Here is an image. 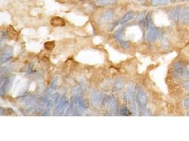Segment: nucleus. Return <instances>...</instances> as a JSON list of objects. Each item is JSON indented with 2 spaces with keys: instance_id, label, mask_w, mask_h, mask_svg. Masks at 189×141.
<instances>
[{
  "instance_id": "nucleus-1",
  "label": "nucleus",
  "mask_w": 189,
  "mask_h": 141,
  "mask_svg": "<svg viewBox=\"0 0 189 141\" xmlns=\"http://www.w3.org/2000/svg\"><path fill=\"white\" fill-rule=\"evenodd\" d=\"M136 99L140 111H143L147 104V95L142 88H140L137 91Z\"/></svg>"
},
{
  "instance_id": "nucleus-2",
  "label": "nucleus",
  "mask_w": 189,
  "mask_h": 141,
  "mask_svg": "<svg viewBox=\"0 0 189 141\" xmlns=\"http://www.w3.org/2000/svg\"><path fill=\"white\" fill-rule=\"evenodd\" d=\"M13 56V49L11 47H6L2 52L1 56V64L6 62Z\"/></svg>"
},
{
  "instance_id": "nucleus-3",
  "label": "nucleus",
  "mask_w": 189,
  "mask_h": 141,
  "mask_svg": "<svg viewBox=\"0 0 189 141\" xmlns=\"http://www.w3.org/2000/svg\"><path fill=\"white\" fill-rule=\"evenodd\" d=\"M182 11L181 6H177L176 7L174 8V9H172L170 11L169 16L170 19H172L173 21L175 23H178L180 20V16H181V13Z\"/></svg>"
},
{
  "instance_id": "nucleus-4",
  "label": "nucleus",
  "mask_w": 189,
  "mask_h": 141,
  "mask_svg": "<svg viewBox=\"0 0 189 141\" xmlns=\"http://www.w3.org/2000/svg\"><path fill=\"white\" fill-rule=\"evenodd\" d=\"M187 69L181 62H176L174 65V73L177 78H181V75L185 70Z\"/></svg>"
},
{
  "instance_id": "nucleus-5",
  "label": "nucleus",
  "mask_w": 189,
  "mask_h": 141,
  "mask_svg": "<svg viewBox=\"0 0 189 141\" xmlns=\"http://www.w3.org/2000/svg\"><path fill=\"white\" fill-rule=\"evenodd\" d=\"M157 37V31L153 26H150L147 34V39L150 42H153Z\"/></svg>"
},
{
  "instance_id": "nucleus-6",
  "label": "nucleus",
  "mask_w": 189,
  "mask_h": 141,
  "mask_svg": "<svg viewBox=\"0 0 189 141\" xmlns=\"http://www.w3.org/2000/svg\"><path fill=\"white\" fill-rule=\"evenodd\" d=\"M180 20L183 24H187L189 22V6H186L182 9Z\"/></svg>"
},
{
  "instance_id": "nucleus-7",
  "label": "nucleus",
  "mask_w": 189,
  "mask_h": 141,
  "mask_svg": "<svg viewBox=\"0 0 189 141\" xmlns=\"http://www.w3.org/2000/svg\"><path fill=\"white\" fill-rule=\"evenodd\" d=\"M51 24L53 26L62 27L65 26V21L63 19L58 16H55L51 20Z\"/></svg>"
},
{
  "instance_id": "nucleus-8",
  "label": "nucleus",
  "mask_w": 189,
  "mask_h": 141,
  "mask_svg": "<svg viewBox=\"0 0 189 141\" xmlns=\"http://www.w3.org/2000/svg\"><path fill=\"white\" fill-rule=\"evenodd\" d=\"M92 102L94 105H99L102 100V95L99 91H94L92 95Z\"/></svg>"
},
{
  "instance_id": "nucleus-9",
  "label": "nucleus",
  "mask_w": 189,
  "mask_h": 141,
  "mask_svg": "<svg viewBox=\"0 0 189 141\" xmlns=\"http://www.w3.org/2000/svg\"><path fill=\"white\" fill-rule=\"evenodd\" d=\"M114 16V13L113 11H106L105 13H103V15L101 16V19H100V22L101 23H105L108 21V20H111L113 18Z\"/></svg>"
},
{
  "instance_id": "nucleus-10",
  "label": "nucleus",
  "mask_w": 189,
  "mask_h": 141,
  "mask_svg": "<svg viewBox=\"0 0 189 141\" xmlns=\"http://www.w3.org/2000/svg\"><path fill=\"white\" fill-rule=\"evenodd\" d=\"M134 16H135V13H134L133 11H129L127 13H126L123 16L121 19L120 20V24L123 25L126 24V23H127L130 20L133 19Z\"/></svg>"
},
{
  "instance_id": "nucleus-11",
  "label": "nucleus",
  "mask_w": 189,
  "mask_h": 141,
  "mask_svg": "<svg viewBox=\"0 0 189 141\" xmlns=\"http://www.w3.org/2000/svg\"><path fill=\"white\" fill-rule=\"evenodd\" d=\"M116 3V0H98L97 4L100 6L112 5Z\"/></svg>"
},
{
  "instance_id": "nucleus-12",
  "label": "nucleus",
  "mask_w": 189,
  "mask_h": 141,
  "mask_svg": "<svg viewBox=\"0 0 189 141\" xmlns=\"http://www.w3.org/2000/svg\"><path fill=\"white\" fill-rule=\"evenodd\" d=\"M123 83L122 80L121 79L118 78L115 82L114 88L116 90H120L123 88Z\"/></svg>"
},
{
  "instance_id": "nucleus-13",
  "label": "nucleus",
  "mask_w": 189,
  "mask_h": 141,
  "mask_svg": "<svg viewBox=\"0 0 189 141\" xmlns=\"http://www.w3.org/2000/svg\"><path fill=\"white\" fill-rule=\"evenodd\" d=\"M55 47V42H47L45 44V49H47V50H52Z\"/></svg>"
},
{
  "instance_id": "nucleus-14",
  "label": "nucleus",
  "mask_w": 189,
  "mask_h": 141,
  "mask_svg": "<svg viewBox=\"0 0 189 141\" xmlns=\"http://www.w3.org/2000/svg\"><path fill=\"white\" fill-rule=\"evenodd\" d=\"M117 107H118L117 102H116L115 100H113L111 105V111H112L113 113L116 112V111H117Z\"/></svg>"
},
{
  "instance_id": "nucleus-15",
  "label": "nucleus",
  "mask_w": 189,
  "mask_h": 141,
  "mask_svg": "<svg viewBox=\"0 0 189 141\" xmlns=\"http://www.w3.org/2000/svg\"><path fill=\"white\" fill-rule=\"evenodd\" d=\"M120 114L121 115H125V116H127V115H129V114H130V112L129 111V110H127V108H122L121 110H120Z\"/></svg>"
},
{
  "instance_id": "nucleus-16",
  "label": "nucleus",
  "mask_w": 189,
  "mask_h": 141,
  "mask_svg": "<svg viewBox=\"0 0 189 141\" xmlns=\"http://www.w3.org/2000/svg\"><path fill=\"white\" fill-rule=\"evenodd\" d=\"M182 85H183V87L185 88L186 90H189V80L183 81V83H182Z\"/></svg>"
},
{
  "instance_id": "nucleus-17",
  "label": "nucleus",
  "mask_w": 189,
  "mask_h": 141,
  "mask_svg": "<svg viewBox=\"0 0 189 141\" xmlns=\"http://www.w3.org/2000/svg\"><path fill=\"white\" fill-rule=\"evenodd\" d=\"M183 103H184V106H185V107H186L189 110V98L185 99Z\"/></svg>"
},
{
  "instance_id": "nucleus-18",
  "label": "nucleus",
  "mask_w": 189,
  "mask_h": 141,
  "mask_svg": "<svg viewBox=\"0 0 189 141\" xmlns=\"http://www.w3.org/2000/svg\"><path fill=\"white\" fill-rule=\"evenodd\" d=\"M151 3L153 6H157L159 4V0H151Z\"/></svg>"
},
{
  "instance_id": "nucleus-19",
  "label": "nucleus",
  "mask_w": 189,
  "mask_h": 141,
  "mask_svg": "<svg viewBox=\"0 0 189 141\" xmlns=\"http://www.w3.org/2000/svg\"><path fill=\"white\" fill-rule=\"evenodd\" d=\"M168 2V0H159V4H161V5L167 4Z\"/></svg>"
},
{
  "instance_id": "nucleus-20",
  "label": "nucleus",
  "mask_w": 189,
  "mask_h": 141,
  "mask_svg": "<svg viewBox=\"0 0 189 141\" xmlns=\"http://www.w3.org/2000/svg\"><path fill=\"white\" fill-rule=\"evenodd\" d=\"M169 1L172 2V3H175L176 2V0H169Z\"/></svg>"
},
{
  "instance_id": "nucleus-21",
  "label": "nucleus",
  "mask_w": 189,
  "mask_h": 141,
  "mask_svg": "<svg viewBox=\"0 0 189 141\" xmlns=\"http://www.w3.org/2000/svg\"><path fill=\"white\" fill-rule=\"evenodd\" d=\"M80 1H84V2H85V1H89V0H80Z\"/></svg>"
},
{
  "instance_id": "nucleus-22",
  "label": "nucleus",
  "mask_w": 189,
  "mask_h": 141,
  "mask_svg": "<svg viewBox=\"0 0 189 141\" xmlns=\"http://www.w3.org/2000/svg\"><path fill=\"white\" fill-rule=\"evenodd\" d=\"M186 115H187V116H189V111H188V112H187V114H186Z\"/></svg>"
},
{
  "instance_id": "nucleus-23",
  "label": "nucleus",
  "mask_w": 189,
  "mask_h": 141,
  "mask_svg": "<svg viewBox=\"0 0 189 141\" xmlns=\"http://www.w3.org/2000/svg\"><path fill=\"white\" fill-rule=\"evenodd\" d=\"M179 1H181V2H183V1H185V0H179Z\"/></svg>"
},
{
  "instance_id": "nucleus-24",
  "label": "nucleus",
  "mask_w": 189,
  "mask_h": 141,
  "mask_svg": "<svg viewBox=\"0 0 189 141\" xmlns=\"http://www.w3.org/2000/svg\"><path fill=\"white\" fill-rule=\"evenodd\" d=\"M138 1H139V2H141V1H142V0H138Z\"/></svg>"
},
{
  "instance_id": "nucleus-25",
  "label": "nucleus",
  "mask_w": 189,
  "mask_h": 141,
  "mask_svg": "<svg viewBox=\"0 0 189 141\" xmlns=\"http://www.w3.org/2000/svg\"><path fill=\"white\" fill-rule=\"evenodd\" d=\"M187 1H189V0H187Z\"/></svg>"
}]
</instances>
